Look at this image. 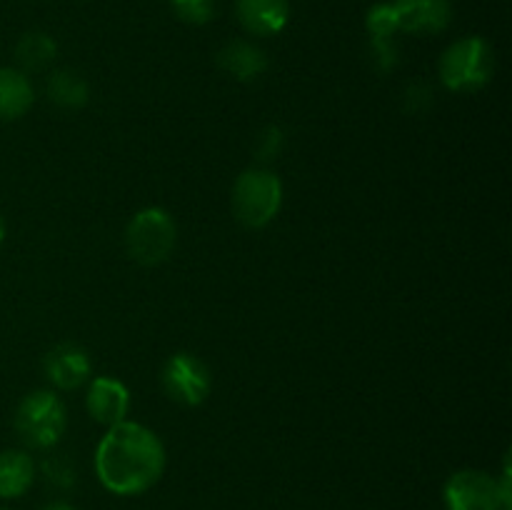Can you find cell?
<instances>
[{
  "mask_svg": "<svg viewBox=\"0 0 512 510\" xmlns=\"http://www.w3.org/2000/svg\"><path fill=\"white\" fill-rule=\"evenodd\" d=\"M165 470V448L145 425L123 420L110 425L95 450V473L115 495H140L153 488Z\"/></svg>",
  "mask_w": 512,
  "mask_h": 510,
  "instance_id": "cell-1",
  "label": "cell"
},
{
  "mask_svg": "<svg viewBox=\"0 0 512 510\" xmlns=\"http://www.w3.org/2000/svg\"><path fill=\"white\" fill-rule=\"evenodd\" d=\"M283 205V183L265 168H250L233 185V213L245 228L260 230L275 220Z\"/></svg>",
  "mask_w": 512,
  "mask_h": 510,
  "instance_id": "cell-2",
  "label": "cell"
},
{
  "mask_svg": "<svg viewBox=\"0 0 512 510\" xmlns=\"http://www.w3.org/2000/svg\"><path fill=\"white\" fill-rule=\"evenodd\" d=\"M178 240L173 215L165 208L150 205L138 210L125 228V250L140 265H160L170 258Z\"/></svg>",
  "mask_w": 512,
  "mask_h": 510,
  "instance_id": "cell-3",
  "label": "cell"
},
{
  "mask_svg": "<svg viewBox=\"0 0 512 510\" xmlns=\"http://www.w3.org/2000/svg\"><path fill=\"white\" fill-rule=\"evenodd\" d=\"M495 55L488 40L463 38L450 45L440 58V80L453 93H473L490 83Z\"/></svg>",
  "mask_w": 512,
  "mask_h": 510,
  "instance_id": "cell-4",
  "label": "cell"
},
{
  "mask_svg": "<svg viewBox=\"0 0 512 510\" xmlns=\"http://www.w3.org/2000/svg\"><path fill=\"white\" fill-rule=\"evenodd\" d=\"M68 415L65 405L53 390H35L25 395L15 413V430L20 440L33 450H48L63 438Z\"/></svg>",
  "mask_w": 512,
  "mask_h": 510,
  "instance_id": "cell-5",
  "label": "cell"
},
{
  "mask_svg": "<svg viewBox=\"0 0 512 510\" xmlns=\"http://www.w3.org/2000/svg\"><path fill=\"white\" fill-rule=\"evenodd\" d=\"M448 510H510L500 483L483 470H458L443 488Z\"/></svg>",
  "mask_w": 512,
  "mask_h": 510,
  "instance_id": "cell-6",
  "label": "cell"
},
{
  "mask_svg": "<svg viewBox=\"0 0 512 510\" xmlns=\"http://www.w3.org/2000/svg\"><path fill=\"white\" fill-rule=\"evenodd\" d=\"M163 388L175 403L185 408H198L208 400L213 378L210 370L198 355L193 353H175L170 355L163 368Z\"/></svg>",
  "mask_w": 512,
  "mask_h": 510,
  "instance_id": "cell-7",
  "label": "cell"
},
{
  "mask_svg": "<svg viewBox=\"0 0 512 510\" xmlns=\"http://www.w3.org/2000/svg\"><path fill=\"white\" fill-rule=\"evenodd\" d=\"M45 375L50 383L60 390H75L83 383H88L93 373L88 350L75 343H60L45 355L43 360Z\"/></svg>",
  "mask_w": 512,
  "mask_h": 510,
  "instance_id": "cell-8",
  "label": "cell"
},
{
  "mask_svg": "<svg viewBox=\"0 0 512 510\" xmlns=\"http://www.w3.org/2000/svg\"><path fill=\"white\" fill-rule=\"evenodd\" d=\"M85 408H88L90 418L100 425H118L128 420L130 410V393L120 380L100 375L93 378L88 385V395H85Z\"/></svg>",
  "mask_w": 512,
  "mask_h": 510,
  "instance_id": "cell-9",
  "label": "cell"
},
{
  "mask_svg": "<svg viewBox=\"0 0 512 510\" xmlns=\"http://www.w3.org/2000/svg\"><path fill=\"white\" fill-rule=\"evenodd\" d=\"M398 28L405 33L433 35L450 25V0H393Z\"/></svg>",
  "mask_w": 512,
  "mask_h": 510,
  "instance_id": "cell-10",
  "label": "cell"
},
{
  "mask_svg": "<svg viewBox=\"0 0 512 510\" xmlns=\"http://www.w3.org/2000/svg\"><path fill=\"white\" fill-rule=\"evenodd\" d=\"M238 20L253 35H278L290 20L288 0H238Z\"/></svg>",
  "mask_w": 512,
  "mask_h": 510,
  "instance_id": "cell-11",
  "label": "cell"
},
{
  "mask_svg": "<svg viewBox=\"0 0 512 510\" xmlns=\"http://www.w3.org/2000/svg\"><path fill=\"white\" fill-rule=\"evenodd\" d=\"M218 65L228 75H233L240 83H250V80L260 78L268 68V55L263 48H258L250 40H233V43L223 45L218 53Z\"/></svg>",
  "mask_w": 512,
  "mask_h": 510,
  "instance_id": "cell-12",
  "label": "cell"
},
{
  "mask_svg": "<svg viewBox=\"0 0 512 510\" xmlns=\"http://www.w3.org/2000/svg\"><path fill=\"white\" fill-rule=\"evenodd\" d=\"M38 475L33 455L28 450H3L0 453V498L13 500L28 493Z\"/></svg>",
  "mask_w": 512,
  "mask_h": 510,
  "instance_id": "cell-13",
  "label": "cell"
},
{
  "mask_svg": "<svg viewBox=\"0 0 512 510\" xmlns=\"http://www.w3.org/2000/svg\"><path fill=\"white\" fill-rule=\"evenodd\" d=\"M35 93L28 75L0 65V120H18L33 108Z\"/></svg>",
  "mask_w": 512,
  "mask_h": 510,
  "instance_id": "cell-14",
  "label": "cell"
},
{
  "mask_svg": "<svg viewBox=\"0 0 512 510\" xmlns=\"http://www.w3.org/2000/svg\"><path fill=\"white\" fill-rule=\"evenodd\" d=\"M48 98L50 103L65 110L83 108L90 98L88 80L73 70H55L48 78Z\"/></svg>",
  "mask_w": 512,
  "mask_h": 510,
  "instance_id": "cell-15",
  "label": "cell"
},
{
  "mask_svg": "<svg viewBox=\"0 0 512 510\" xmlns=\"http://www.w3.org/2000/svg\"><path fill=\"white\" fill-rule=\"evenodd\" d=\"M58 53V43L50 38L48 33H28L20 38V43L15 45V60L25 70H43L48 68L55 60Z\"/></svg>",
  "mask_w": 512,
  "mask_h": 510,
  "instance_id": "cell-16",
  "label": "cell"
},
{
  "mask_svg": "<svg viewBox=\"0 0 512 510\" xmlns=\"http://www.w3.org/2000/svg\"><path fill=\"white\" fill-rule=\"evenodd\" d=\"M368 33L373 35V40H393V35L398 33V15H395L393 3H378L370 8L368 20Z\"/></svg>",
  "mask_w": 512,
  "mask_h": 510,
  "instance_id": "cell-17",
  "label": "cell"
},
{
  "mask_svg": "<svg viewBox=\"0 0 512 510\" xmlns=\"http://www.w3.org/2000/svg\"><path fill=\"white\" fill-rule=\"evenodd\" d=\"M170 8L183 23L205 25L215 15V0H170Z\"/></svg>",
  "mask_w": 512,
  "mask_h": 510,
  "instance_id": "cell-18",
  "label": "cell"
},
{
  "mask_svg": "<svg viewBox=\"0 0 512 510\" xmlns=\"http://www.w3.org/2000/svg\"><path fill=\"white\" fill-rule=\"evenodd\" d=\"M43 473L48 478V483H53L55 488H70L75 483V468L70 460H65L63 455H53L43 463Z\"/></svg>",
  "mask_w": 512,
  "mask_h": 510,
  "instance_id": "cell-19",
  "label": "cell"
},
{
  "mask_svg": "<svg viewBox=\"0 0 512 510\" xmlns=\"http://www.w3.org/2000/svg\"><path fill=\"white\" fill-rule=\"evenodd\" d=\"M283 143H285L283 130H280L278 125H268V128L260 133L258 145H255V150H258V158L260 160H275L280 155V150H283Z\"/></svg>",
  "mask_w": 512,
  "mask_h": 510,
  "instance_id": "cell-20",
  "label": "cell"
},
{
  "mask_svg": "<svg viewBox=\"0 0 512 510\" xmlns=\"http://www.w3.org/2000/svg\"><path fill=\"white\" fill-rule=\"evenodd\" d=\"M433 103V90L425 83H413L405 90V110L408 113H423Z\"/></svg>",
  "mask_w": 512,
  "mask_h": 510,
  "instance_id": "cell-21",
  "label": "cell"
},
{
  "mask_svg": "<svg viewBox=\"0 0 512 510\" xmlns=\"http://www.w3.org/2000/svg\"><path fill=\"white\" fill-rule=\"evenodd\" d=\"M43 510H75V508L68 503H50V505H45Z\"/></svg>",
  "mask_w": 512,
  "mask_h": 510,
  "instance_id": "cell-22",
  "label": "cell"
},
{
  "mask_svg": "<svg viewBox=\"0 0 512 510\" xmlns=\"http://www.w3.org/2000/svg\"><path fill=\"white\" fill-rule=\"evenodd\" d=\"M5 240V220H3V215H0V243H3Z\"/></svg>",
  "mask_w": 512,
  "mask_h": 510,
  "instance_id": "cell-23",
  "label": "cell"
},
{
  "mask_svg": "<svg viewBox=\"0 0 512 510\" xmlns=\"http://www.w3.org/2000/svg\"><path fill=\"white\" fill-rule=\"evenodd\" d=\"M0 510H8V508H3V505H0Z\"/></svg>",
  "mask_w": 512,
  "mask_h": 510,
  "instance_id": "cell-24",
  "label": "cell"
}]
</instances>
